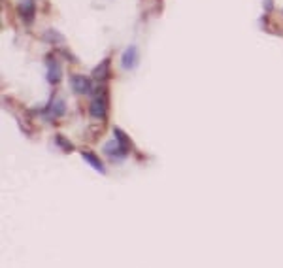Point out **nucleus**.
<instances>
[{
  "mask_svg": "<svg viewBox=\"0 0 283 268\" xmlns=\"http://www.w3.org/2000/svg\"><path fill=\"white\" fill-rule=\"evenodd\" d=\"M98 93L93 97L91 100V106H89V114L94 119H104L106 112H108V95H106V87H98L96 89Z\"/></svg>",
  "mask_w": 283,
  "mask_h": 268,
  "instance_id": "f257e3e1",
  "label": "nucleus"
},
{
  "mask_svg": "<svg viewBox=\"0 0 283 268\" xmlns=\"http://www.w3.org/2000/svg\"><path fill=\"white\" fill-rule=\"evenodd\" d=\"M70 87L76 95H89L93 91V83L87 76H81V74H72L70 77Z\"/></svg>",
  "mask_w": 283,
  "mask_h": 268,
  "instance_id": "f03ea898",
  "label": "nucleus"
},
{
  "mask_svg": "<svg viewBox=\"0 0 283 268\" xmlns=\"http://www.w3.org/2000/svg\"><path fill=\"white\" fill-rule=\"evenodd\" d=\"M138 61H140V55H138V47L136 45H128L123 55H121V66L125 70H132L138 66Z\"/></svg>",
  "mask_w": 283,
  "mask_h": 268,
  "instance_id": "7ed1b4c3",
  "label": "nucleus"
},
{
  "mask_svg": "<svg viewBox=\"0 0 283 268\" xmlns=\"http://www.w3.org/2000/svg\"><path fill=\"white\" fill-rule=\"evenodd\" d=\"M102 151H104V155L112 157V159H123V157H126V153H128V150L123 148L116 138L106 142L104 146H102Z\"/></svg>",
  "mask_w": 283,
  "mask_h": 268,
  "instance_id": "20e7f679",
  "label": "nucleus"
},
{
  "mask_svg": "<svg viewBox=\"0 0 283 268\" xmlns=\"http://www.w3.org/2000/svg\"><path fill=\"white\" fill-rule=\"evenodd\" d=\"M61 79H63V68L55 57H49L47 59V81L51 85H57Z\"/></svg>",
  "mask_w": 283,
  "mask_h": 268,
  "instance_id": "39448f33",
  "label": "nucleus"
},
{
  "mask_svg": "<svg viewBox=\"0 0 283 268\" xmlns=\"http://www.w3.org/2000/svg\"><path fill=\"white\" fill-rule=\"evenodd\" d=\"M19 15H21V19L25 23H31L34 19V15H36V4H34V0H21V4H19Z\"/></svg>",
  "mask_w": 283,
  "mask_h": 268,
  "instance_id": "423d86ee",
  "label": "nucleus"
},
{
  "mask_svg": "<svg viewBox=\"0 0 283 268\" xmlns=\"http://www.w3.org/2000/svg\"><path fill=\"white\" fill-rule=\"evenodd\" d=\"M64 112H66V104H64V100H61V98L51 100V102H49V106L45 108V114H47V117L49 119L63 117Z\"/></svg>",
  "mask_w": 283,
  "mask_h": 268,
  "instance_id": "0eeeda50",
  "label": "nucleus"
},
{
  "mask_svg": "<svg viewBox=\"0 0 283 268\" xmlns=\"http://www.w3.org/2000/svg\"><path fill=\"white\" fill-rule=\"evenodd\" d=\"M81 157H83V161H87L89 164H91V166H93L94 170H98L100 174H104V172H106V168H104V164H102V161H100V159H98V157L94 155L93 151L83 150V151H81Z\"/></svg>",
  "mask_w": 283,
  "mask_h": 268,
  "instance_id": "6e6552de",
  "label": "nucleus"
},
{
  "mask_svg": "<svg viewBox=\"0 0 283 268\" xmlns=\"http://www.w3.org/2000/svg\"><path fill=\"white\" fill-rule=\"evenodd\" d=\"M108 68H110V59H104V61H102V65L94 68L93 76L96 77V79H104V77H108Z\"/></svg>",
  "mask_w": 283,
  "mask_h": 268,
  "instance_id": "1a4fd4ad",
  "label": "nucleus"
},
{
  "mask_svg": "<svg viewBox=\"0 0 283 268\" xmlns=\"http://www.w3.org/2000/svg\"><path fill=\"white\" fill-rule=\"evenodd\" d=\"M43 40L45 42H49V43H55V42H64V38H63V34H59V33H55V31H45V34H43Z\"/></svg>",
  "mask_w": 283,
  "mask_h": 268,
  "instance_id": "9d476101",
  "label": "nucleus"
},
{
  "mask_svg": "<svg viewBox=\"0 0 283 268\" xmlns=\"http://www.w3.org/2000/svg\"><path fill=\"white\" fill-rule=\"evenodd\" d=\"M114 138H116L117 142L123 146V148H126V150H128V138L125 136V132H123V130L116 127V129H114Z\"/></svg>",
  "mask_w": 283,
  "mask_h": 268,
  "instance_id": "9b49d317",
  "label": "nucleus"
},
{
  "mask_svg": "<svg viewBox=\"0 0 283 268\" xmlns=\"http://www.w3.org/2000/svg\"><path fill=\"white\" fill-rule=\"evenodd\" d=\"M55 142H57V144H59V146H61L64 151H72L74 150V146L70 144V142H68V140H64L63 134H57V136H55Z\"/></svg>",
  "mask_w": 283,
  "mask_h": 268,
  "instance_id": "f8f14e48",
  "label": "nucleus"
}]
</instances>
